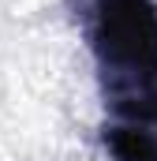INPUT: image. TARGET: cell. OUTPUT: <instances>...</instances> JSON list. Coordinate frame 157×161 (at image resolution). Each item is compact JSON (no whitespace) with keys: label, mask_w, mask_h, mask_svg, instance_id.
I'll return each instance as SVG.
<instances>
[{"label":"cell","mask_w":157,"mask_h":161,"mask_svg":"<svg viewBox=\"0 0 157 161\" xmlns=\"http://www.w3.org/2000/svg\"><path fill=\"white\" fill-rule=\"evenodd\" d=\"M94 53L109 101L131 120L157 124V8L154 0H97Z\"/></svg>","instance_id":"obj_1"},{"label":"cell","mask_w":157,"mask_h":161,"mask_svg":"<svg viewBox=\"0 0 157 161\" xmlns=\"http://www.w3.org/2000/svg\"><path fill=\"white\" fill-rule=\"evenodd\" d=\"M105 146L116 161H157V135L142 124H116L105 131Z\"/></svg>","instance_id":"obj_2"}]
</instances>
